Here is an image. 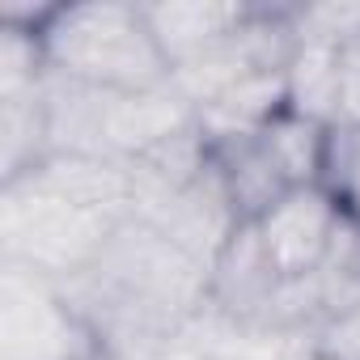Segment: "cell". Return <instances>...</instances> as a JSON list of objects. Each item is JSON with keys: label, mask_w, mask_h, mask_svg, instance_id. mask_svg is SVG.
<instances>
[{"label": "cell", "mask_w": 360, "mask_h": 360, "mask_svg": "<svg viewBox=\"0 0 360 360\" xmlns=\"http://www.w3.org/2000/svg\"><path fill=\"white\" fill-rule=\"evenodd\" d=\"M318 187H326L343 217L360 225V127L335 123L326 131V165Z\"/></svg>", "instance_id": "9"}, {"label": "cell", "mask_w": 360, "mask_h": 360, "mask_svg": "<svg viewBox=\"0 0 360 360\" xmlns=\"http://www.w3.org/2000/svg\"><path fill=\"white\" fill-rule=\"evenodd\" d=\"M326 131L322 123H309L301 115H280L263 127V140L276 157V165L284 169V178L292 187H318L322 183V165H326Z\"/></svg>", "instance_id": "8"}, {"label": "cell", "mask_w": 360, "mask_h": 360, "mask_svg": "<svg viewBox=\"0 0 360 360\" xmlns=\"http://www.w3.org/2000/svg\"><path fill=\"white\" fill-rule=\"evenodd\" d=\"M39 39L47 72L94 89L140 94L169 81V64L140 5H119V0L60 5L56 18L39 30Z\"/></svg>", "instance_id": "1"}, {"label": "cell", "mask_w": 360, "mask_h": 360, "mask_svg": "<svg viewBox=\"0 0 360 360\" xmlns=\"http://www.w3.org/2000/svg\"><path fill=\"white\" fill-rule=\"evenodd\" d=\"M5 360H98V330L60 284L5 263Z\"/></svg>", "instance_id": "3"}, {"label": "cell", "mask_w": 360, "mask_h": 360, "mask_svg": "<svg viewBox=\"0 0 360 360\" xmlns=\"http://www.w3.org/2000/svg\"><path fill=\"white\" fill-rule=\"evenodd\" d=\"M212 144V165L229 191V204L242 221H259L280 195L292 191L284 169L276 165L263 131L250 136H229V140H208Z\"/></svg>", "instance_id": "6"}, {"label": "cell", "mask_w": 360, "mask_h": 360, "mask_svg": "<svg viewBox=\"0 0 360 360\" xmlns=\"http://www.w3.org/2000/svg\"><path fill=\"white\" fill-rule=\"evenodd\" d=\"M339 225H343V208L326 187H292L255 221L259 242L271 267L280 271V280L314 276L326 263Z\"/></svg>", "instance_id": "4"}, {"label": "cell", "mask_w": 360, "mask_h": 360, "mask_svg": "<svg viewBox=\"0 0 360 360\" xmlns=\"http://www.w3.org/2000/svg\"><path fill=\"white\" fill-rule=\"evenodd\" d=\"M292 34L297 43H330V47H343L352 39H360V5H292Z\"/></svg>", "instance_id": "10"}, {"label": "cell", "mask_w": 360, "mask_h": 360, "mask_svg": "<svg viewBox=\"0 0 360 360\" xmlns=\"http://www.w3.org/2000/svg\"><path fill=\"white\" fill-rule=\"evenodd\" d=\"M339 123L360 127V39L339 47Z\"/></svg>", "instance_id": "12"}, {"label": "cell", "mask_w": 360, "mask_h": 360, "mask_svg": "<svg viewBox=\"0 0 360 360\" xmlns=\"http://www.w3.org/2000/svg\"><path fill=\"white\" fill-rule=\"evenodd\" d=\"M144 22L169 64V72L178 64H187L204 51H212L217 43H225L233 30H242L255 13V5H233V0H161V5H140Z\"/></svg>", "instance_id": "5"}, {"label": "cell", "mask_w": 360, "mask_h": 360, "mask_svg": "<svg viewBox=\"0 0 360 360\" xmlns=\"http://www.w3.org/2000/svg\"><path fill=\"white\" fill-rule=\"evenodd\" d=\"M309 352L318 360H360V305L347 309V314H339V318H330L314 335Z\"/></svg>", "instance_id": "11"}, {"label": "cell", "mask_w": 360, "mask_h": 360, "mask_svg": "<svg viewBox=\"0 0 360 360\" xmlns=\"http://www.w3.org/2000/svg\"><path fill=\"white\" fill-rule=\"evenodd\" d=\"M284 85H288V115H301L322 127L339 123V47L297 43L284 68Z\"/></svg>", "instance_id": "7"}, {"label": "cell", "mask_w": 360, "mask_h": 360, "mask_svg": "<svg viewBox=\"0 0 360 360\" xmlns=\"http://www.w3.org/2000/svg\"><path fill=\"white\" fill-rule=\"evenodd\" d=\"M119 217L81 208L34 178L5 183V263L26 267L51 284L85 276L119 233Z\"/></svg>", "instance_id": "2"}]
</instances>
